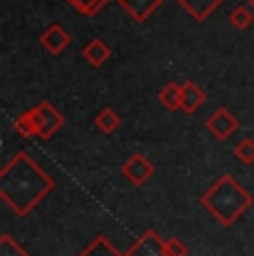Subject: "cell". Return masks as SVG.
Segmentation results:
<instances>
[{
    "instance_id": "13",
    "label": "cell",
    "mask_w": 254,
    "mask_h": 256,
    "mask_svg": "<svg viewBox=\"0 0 254 256\" xmlns=\"http://www.w3.org/2000/svg\"><path fill=\"white\" fill-rule=\"evenodd\" d=\"M76 256H127V254L118 252V248H114V243H112L107 236L100 234V236H96L92 243H87Z\"/></svg>"
},
{
    "instance_id": "6",
    "label": "cell",
    "mask_w": 254,
    "mask_h": 256,
    "mask_svg": "<svg viewBox=\"0 0 254 256\" xmlns=\"http://www.w3.org/2000/svg\"><path fill=\"white\" fill-rule=\"evenodd\" d=\"M127 256H165V240L154 230H145L125 252Z\"/></svg>"
},
{
    "instance_id": "17",
    "label": "cell",
    "mask_w": 254,
    "mask_h": 256,
    "mask_svg": "<svg viewBox=\"0 0 254 256\" xmlns=\"http://www.w3.org/2000/svg\"><path fill=\"white\" fill-rule=\"evenodd\" d=\"M252 7H246V4H238L236 9H232V14H230V24H232L234 29H238V32H246V29L252 27Z\"/></svg>"
},
{
    "instance_id": "21",
    "label": "cell",
    "mask_w": 254,
    "mask_h": 256,
    "mask_svg": "<svg viewBox=\"0 0 254 256\" xmlns=\"http://www.w3.org/2000/svg\"><path fill=\"white\" fill-rule=\"evenodd\" d=\"M250 7H252V9H254V0H250Z\"/></svg>"
},
{
    "instance_id": "9",
    "label": "cell",
    "mask_w": 254,
    "mask_h": 256,
    "mask_svg": "<svg viewBox=\"0 0 254 256\" xmlns=\"http://www.w3.org/2000/svg\"><path fill=\"white\" fill-rule=\"evenodd\" d=\"M205 92L201 85H196L194 80L183 82V92H180V112L185 114H196L198 110L205 105Z\"/></svg>"
},
{
    "instance_id": "8",
    "label": "cell",
    "mask_w": 254,
    "mask_h": 256,
    "mask_svg": "<svg viewBox=\"0 0 254 256\" xmlns=\"http://www.w3.org/2000/svg\"><path fill=\"white\" fill-rule=\"evenodd\" d=\"M116 2L134 22H145L163 4V0H116Z\"/></svg>"
},
{
    "instance_id": "15",
    "label": "cell",
    "mask_w": 254,
    "mask_h": 256,
    "mask_svg": "<svg viewBox=\"0 0 254 256\" xmlns=\"http://www.w3.org/2000/svg\"><path fill=\"white\" fill-rule=\"evenodd\" d=\"M94 122H96V127H98L102 134L110 136V134H114V132L120 127V116L116 114L112 107H105V110H100L98 114H96Z\"/></svg>"
},
{
    "instance_id": "10",
    "label": "cell",
    "mask_w": 254,
    "mask_h": 256,
    "mask_svg": "<svg viewBox=\"0 0 254 256\" xmlns=\"http://www.w3.org/2000/svg\"><path fill=\"white\" fill-rule=\"evenodd\" d=\"M176 2L194 18V20L203 22V20H208L226 0H176Z\"/></svg>"
},
{
    "instance_id": "12",
    "label": "cell",
    "mask_w": 254,
    "mask_h": 256,
    "mask_svg": "<svg viewBox=\"0 0 254 256\" xmlns=\"http://www.w3.org/2000/svg\"><path fill=\"white\" fill-rule=\"evenodd\" d=\"M14 130L22 136V138H40V127H38V118H36V110H27L20 116H16L14 120Z\"/></svg>"
},
{
    "instance_id": "1",
    "label": "cell",
    "mask_w": 254,
    "mask_h": 256,
    "mask_svg": "<svg viewBox=\"0 0 254 256\" xmlns=\"http://www.w3.org/2000/svg\"><path fill=\"white\" fill-rule=\"evenodd\" d=\"M52 190L54 178L27 152H16L0 170V198L20 218L32 214Z\"/></svg>"
},
{
    "instance_id": "2",
    "label": "cell",
    "mask_w": 254,
    "mask_h": 256,
    "mask_svg": "<svg viewBox=\"0 0 254 256\" xmlns=\"http://www.w3.org/2000/svg\"><path fill=\"white\" fill-rule=\"evenodd\" d=\"M201 205L223 228L234 225L252 205V194L238 183L234 176L223 174L208 192L201 196Z\"/></svg>"
},
{
    "instance_id": "18",
    "label": "cell",
    "mask_w": 254,
    "mask_h": 256,
    "mask_svg": "<svg viewBox=\"0 0 254 256\" xmlns=\"http://www.w3.org/2000/svg\"><path fill=\"white\" fill-rule=\"evenodd\" d=\"M234 158L243 165H252L254 163V140L252 138L238 140L236 147H234Z\"/></svg>"
},
{
    "instance_id": "5",
    "label": "cell",
    "mask_w": 254,
    "mask_h": 256,
    "mask_svg": "<svg viewBox=\"0 0 254 256\" xmlns=\"http://www.w3.org/2000/svg\"><path fill=\"white\" fill-rule=\"evenodd\" d=\"M120 172L132 185H143L154 176V165L145 154H132L123 163Z\"/></svg>"
},
{
    "instance_id": "19",
    "label": "cell",
    "mask_w": 254,
    "mask_h": 256,
    "mask_svg": "<svg viewBox=\"0 0 254 256\" xmlns=\"http://www.w3.org/2000/svg\"><path fill=\"white\" fill-rule=\"evenodd\" d=\"M0 256H29V254L18 240H14L9 234H2L0 236Z\"/></svg>"
},
{
    "instance_id": "16",
    "label": "cell",
    "mask_w": 254,
    "mask_h": 256,
    "mask_svg": "<svg viewBox=\"0 0 254 256\" xmlns=\"http://www.w3.org/2000/svg\"><path fill=\"white\" fill-rule=\"evenodd\" d=\"M107 2H110V0H67V4H72V7L85 18L98 16L102 9L107 7Z\"/></svg>"
},
{
    "instance_id": "4",
    "label": "cell",
    "mask_w": 254,
    "mask_h": 256,
    "mask_svg": "<svg viewBox=\"0 0 254 256\" xmlns=\"http://www.w3.org/2000/svg\"><path fill=\"white\" fill-rule=\"evenodd\" d=\"M36 118H38V127H40V138L50 140L62 125H65V118L62 114L52 105L50 100H40L36 107Z\"/></svg>"
},
{
    "instance_id": "14",
    "label": "cell",
    "mask_w": 254,
    "mask_h": 256,
    "mask_svg": "<svg viewBox=\"0 0 254 256\" xmlns=\"http://www.w3.org/2000/svg\"><path fill=\"white\" fill-rule=\"evenodd\" d=\"M180 92H183V85H178V82H168V85L158 92V102L168 112H178L180 110Z\"/></svg>"
},
{
    "instance_id": "7",
    "label": "cell",
    "mask_w": 254,
    "mask_h": 256,
    "mask_svg": "<svg viewBox=\"0 0 254 256\" xmlns=\"http://www.w3.org/2000/svg\"><path fill=\"white\" fill-rule=\"evenodd\" d=\"M40 45L45 47L52 56H60V54L72 45V34L67 32L60 22H54L40 34Z\"/></svg>"
},
{
    "instance_id": "11",
    "label": "cell",
    "mask_w": 254,
    "mask_h": 256,
    "mask_svg": "<svg viewBox=\"0 0 254 256\" xmlns=\"http://www.w3.org/2000/svg\"><path fill=\"white\" fill-rule=\"evenodd\" d=\"M110 56H112V49L107 47V42H102L100 38H94V40H90L82 47V58H85L92 67L105 65V62L110 60Z\"/></svg>"
},
{
    "instance_id": "20",
    "label": "cell",
    "mask_w": 254,
    "mask_h": 256,
    "mask_svg": "<svg viewBox=\"0 0 254 256\" xmlns=\"http://www.w3.org/2000/svg\"><path fill=\"white\" fill-rule=\"evenodd\" d=\"M165 256H188V245L176 236H172L165 240Z\"/></svg>"
},
{
    "instance_id": "3",
    "label": "cell",
    "mask_w": 254,
    "mask_h": 256,
    "mask_svg": "<svg viewBox=\"0 0 254 256\" xmlns=\"http://www.w3.org/2000/svg\"><path fill=\"white\" fill-rule=\"evenodd\" d=\"M205 130L214 136V140H221L223 142V140H228L230 136L238 130V120H236V116H234L230 110H226V107H218V110H214L212 114H210L208 120H205Z\"/></svg>"
}]
</instances>
